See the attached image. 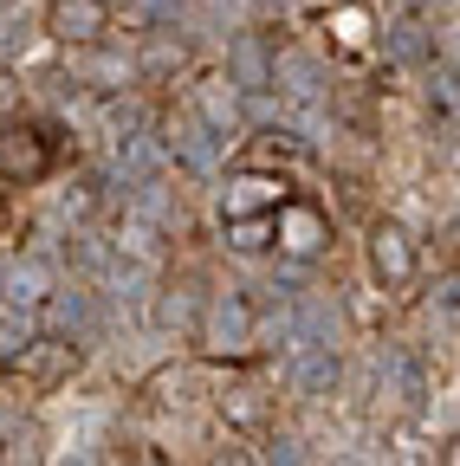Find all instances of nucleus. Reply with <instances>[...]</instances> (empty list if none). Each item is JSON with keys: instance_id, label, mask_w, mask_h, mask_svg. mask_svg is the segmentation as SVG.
I'll list each match as a JSON object with an SVG mask.
<instances>
[{"instance_id": "nucleus-2", "label": "nucleus", "mask_w": 460, "mask_h": 466, "mask_svg": "<svg viewBox=\"0 0 460 466\" xmlns=\"http://www.w3.org/2000/svg\"><path fill=\"white\" fill-rule=\"evenodd\" d=\"M59 168V143L33 116H7L0 124V188H39Z\"/></svg>"}, {"instance_id": "nucleus-1", "label": "nucleus", "mask_w": 460, "mask_h": 466, "mask_svg": "<svg viewBox=\"0 0 460 466\" xmlns=\"http://www.w3.org/2000/svg\"><path fill=\"white\" fill-rule=\"evenodd\" d=\"M285 201H292V175L285 168H266V162H240L220 188V220L227 227H253V220H272Z\"/></svg>"}, {"instance_id": "nucleus-8", "label": "nucleus", "mask_w": 460, "mask_h": 466, "mask_svg": "<svg viewBox=\"0 0 460 466\" xmlns=\"http://www.w3.org/2000/svg\"><path fill=\"white\" fill-rule=\"evenodd\" d=\"M324 33L337 39V52H343V58H363V52H370V39H376V20H370V7H357V0H343V7H331Z\"/></svg>"}, {"instance_id": "nucleus-11", "label": "nucleus", "mask_w": 460, "mask_h": 466, "mask_svg": "<svg viewBox=\"0 0 460 466\" xmlns=\"http://www.w3.org/2000/svg\"><path fill=\"white\" fill-rule=\"evenodd\" d=\"M441 460H447V466H460V441H447V453H441Z\"/></svg>"}, {"instance_id": "nucleus-9", "label": "nucleus", "mask_w": 460, "mask_h": 466, "mask_svg": "<svg viewBox=\"0 0 460 466\" xmlns=\"http://www.w3.org/2000/svg\"><path fill=\"white\" fill-rule=\"evenodd\" d=\"M247 162H305V149H299V137H285V130H266V137H253Z\"/></svg>"}, {"instance_id": "nucleus-10", "label": "nucleus", "mask_w": 460, "mask_h": 466, "mask_svg": "<svg viewBox=\"0 0 460 466\" xmlns=\"http://www.w3.org/2000/svg\"><path fill=\"white\" fill-rule=\"evenodd\" d=\"M7 116H20V78L0 72V124H7Z\"/></svg>"}, {"instance_id": "nucleus-5", "label": "nucleus", "mask_w": 460, "mask_h": 466, "mask_svg": "<svg viewBox=\"0 0 460 466\" xmlns=\"http://www.w3.org/2000/svg\"><path fill=\"white\" fill-rule=\"evenodd\" d=\"M110 20H118L110 0H46V39L66 46V52L97 46V39L110 33Z\"/></svg>"}, {"instance_id": "nucleus-7", "label": "nucleus", "mask_w": 460, "mask_h": 466, "mask_svg": "<svg viewBox=\"0 0 460 466\" xmlns=\"http://www.w3.org/2000/svg\"><path fill=\"white\" fill-rule=\"evenodd\" d=\"M272 240H279L285 253H299V259H305V253H318V247L331 240V227H324L318 208H305V201L292 195V201L279 208V220H272Z\"/></svg>"}, {"instance_id": "nucleus-6", "label": "nucleus", "mask_w": 460, "mask_h": 466, "mask_svg": "<svg viewBox=\"0 0 460 466\" xmlns=\"http://www.w3.org/2000/svg\"><path fill=\"white\" fill-rule=\"evenodd\" d=\"M214 415H220L227 428H240V434H266V428H272V395H266L260 376H234V382L220 389Z\"/></svg>"}, {"instance_id": "nucleus-4", "label": "nucleus", "mask_w": 460, "mask_h": 466, "mask_svg": "<svg viewBox=\"0 0 460 466\" xmlns=\"http://www.w3.org/2000/svg\"><path fill=\"white\" fill-rule=\"evenodd\" d=\"M370 272L383 291H409L415 272H422V253H415V233L402 227V220H370Z\"/></svg>"}, {"instance_id": "nucleus-3", "label": "nucleus", "mask_w": 460, "mask_h": 466, "mask_svg": "<svg viewBox=\"0 0 460 466\" xmlns=\"http://www.w3.org/2000/svg\"><path fill=\"white\" fill-rule=\"evenodd\" d=\"M78 363H85V350L72 337H33V343H20V357L7 363V376L26 395H52V389H66L78 376Z\"/></svg>"}]
</instances>
